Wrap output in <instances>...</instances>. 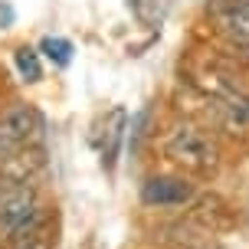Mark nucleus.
Here are the masks:
<instances>
[{"label":"nucleus","instance_id":"8","mask_svg":"<svg viewBox=\"0 0 249 249\" xmlns=\"http://www.w3.org/2000/svg\"><path fill=\"white\" fill-rule=\"evenodd\" d=\"M151 138V108H138L135 115H128V135H124V151H128V158H138L141 148L148 144Z\"/></svg>","mask_w":249,"mask_h":249},{"label":"nucleus","instance_id":"6","mask_svg":"<svg viewBox=\"0 0 249 249\" xmlns=\"http://www.w3.org/2000/svg\"><path fill=\"white\" fill-rule=\"evenodd\" d=\"M124 135H128V112L124 108H112L102 122V131H99V158H102V167L115 174V167L122 161V151H124Z\"/></svg>","mask_w":249,"mask_h":249},{"label":"nucleus","instance_id":"7","mask_svg":"<svg viewBox=\"0 0 249 249\" xmlns=\"http://www.w3.org/2000/svg\"><path fill=\"white\" fill-rule=\"evenodd\" d=\"M174 7V0H128V10L141 26L148 30H158V26L167 20V13Z\"/></svg>","mask_w":249,"mask_h":249},{"label":"nucleus","instance_id":"11","mask_svg":"<svg viewBox=\"0 0 249 249\" xmlns=\"http://www.w3.org/2000/svg\"><path fill=\"white\" fill-rule=\"evenodd\" d=\"M13 249H53V243L43 233H36V236H30V239H23V243H17Z\"/></svg>","mask_w":249,"mask_h":249},{"label":"nucleus","instance_id":"5","mask_svg":"<svg viewBox=\"0 0 249 249\" xmlns=\"http://www.w3.org/2000/svg\"><path fill=\"white\" fill-rule=\"evenodd\" d=\"M213 3V23L216 30L230 39L233 50L249 46V7L236 0H210Z\"/></svg>","mask_w":249,"mask_h":249},{"label":"nucleus","instance_id":"1","mask_svg":"<svg viewBox=\"0 0 249 249\" xmlns=\"http://www.w3.org/2000/svg\"><path fill=\"white\" fill-rule=\"evenodd\" d=\"M43 226V203L33 180L0 177V243H23Z\"/></svg>","mask_w":249,"mask_h":249},{"label":"nucleus","instance_id":"10","mask_svg":"<svg viewBox=\"0 0 249 249\" xmlns=\"http://www.w3.org/2000/svg\"><path fill=\"white\" fill-rule=\"evenodd\" d=\"M72 53H75V46L66 36H43L39 39V56H46V59H50L53 66H59V69H66V66L72 62Z\"/></svg>","mask_w":249,"mask_h":249},{"label":"nucleus","instance_id":"2","mask_svg":"<svg viewBox=\"0 0 249 249\" xmlns=\"http://www.w3.org/2000/svg\"><path fill=\"white\" fill-rule=\"evenodd\" d=\"M161 154L174 167L197 171V174H207V171H213L220 164V144H216V138L194 122H180L174 128H167L161 138Z\"/></svg>","mask_w":249,"mask_h":249},{"label":"nucleus","instance_id":"3","mask_svg":"<svg viewBox=\"0 0 249 249\" xmlns=\"http://www.w3.org/2000/svg\"><path fill=\"white\" fill-rule=\"evenodd\" d=\"M43 131H46V118L30 102H17L7 112H0V161L36 148L43 141Z\"/></svg>","mask_w":249,"mask_h":249},{"label":"nucleus","instance_id":"4","mask_svg":"<svg viewBox=\"0 0 249 249\" xmlns=\"http://www.w3.org/2000/svg\"><path fill=\"white\" fill-rule=\"evenodd\" d=\"M138 200L148 210H184L197 200V184L184 174H151L141 180Z\"/></svg>","mask_w":249,"mask_h":249},{"label":"nucleus","instance_id":"12","mask_svg":"<svg viewBox=\"0 0 249 249\" xmlns=\"http://www.w3.org/2000/svg\"><path fill=\"white\" fill-rule=\"evenodd\" d=\"M223 95H230V99H233V102H239V105H243V108H246V112H249V95H246V92H243V89L223 86Z\"/></svg>","mask_w":249,"mask_h":249},{"label":"nucleus","instance_id":"9","mask_svg":"<svg viewBox=\"0 0 249 249\" xmlns=\"http://www.w3.org/2000/svg\"><path fill=\"white\" fill-rule=\"evenodd\" d=\"M13 69L20 75V82H26V86L43 82V56H39V50H33V46H17L13 50Z\"/></svg>","mask_w":249,"mask_h":249}]
</instances>
